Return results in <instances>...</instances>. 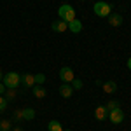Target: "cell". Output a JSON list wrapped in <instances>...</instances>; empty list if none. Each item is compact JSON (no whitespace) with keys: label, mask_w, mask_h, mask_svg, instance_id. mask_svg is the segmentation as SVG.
Here are the masks:
<instances>
[{"label":"cell","mask_w":131,"mask_h":131,"mask_svg":"<svg viewBox=\"0 0 131 131\" xmlns=\"http://www.w3.org/2000/svg\"><path fill=\"white\" fill-rule=\"evenodd\" d=\"M21 84H23L25 88H33V86H35V75H31V73L21 75Z\"/></svg>","instance_id":"8992f818"},{"label":"cell","mask_w":131,"mask_h":131,"mask_svg":"<svg viewBox=\"0 0 131 131\" xmlns=\"http://www.w3.org/2000/svg\"><path fill=\"white\" fill-rule=\"evenodd\" d=\"M23 119H25V121L35 119V110H33V108H23Z\"/></svg>","instance_id":"5bb4252c"},{"label":"cell","mask_w":131,"mask_h":131,"mask_svg":"<svg viewBox=\"0 0 131 131\" xmlns=\"http://www.w3.org/2000/svg\"><path fill=\"white\" fill-rule=\"evenodd\" d=\"M105 108L108 112H112V110H115V108H119V103H117V101H108V103L105 105Z\"/></svg>","instance_id":"d6986e66"},{"label":"cell","mask_w":131,"mask_h":131,"mask_svg":"<svg viewBox=\"0 0 131 131\" xmlns=\"http://www.w3.org/2000/svg\"><path fill=\"white\" fill-rule=\"evenodd\" d=\"M31 89H33V96H35V98H39V100L46 98V94H47V93H46V89H44L42 86H33Z\"/></svg>","instance_id":"4fadbf2b"},{"label":"cell","mask_w":131,"mask_h":131,"mask_svg":"<svg viewBox=\"0 0 131 131\" xmlns=\"http://www.w3.org/2000/svg\"><path fill=\"white\" fill-rule=\"evenodd\" d=\"M4 93H5V86L0 82V96H4Z\"/></svg>","instance_id":"603a6c76"},{"label":"cell","mask_w":131,"mask_h":131,"mask_svg":"<svg viewBox=\"0 0 131 131\" xmlns=\"http://www.w3.org/2000/svg\"><path fill=\"white\" fill-rule=\"evenodd\" d=\"M93 10H94V14L100 16V18H108L112 14V5L108 2H96L94 7H93Z\"/></svg>","instance_id":"3957f363"},{"label":"cell","mask_w":131,"mask_h":131,"mask_svg":"<svg viewBox=\"0 0 131 131\" xmlns=\"http://www.w3.org/2000/svg\"><path fill=\"white\" fill-rule=\"evenodd\" d=\"M12 131H23V128H14Z\"/></svg>","instance_id":"484cf974"},{"label":"cell","mask_w":131,"mask_h":131,"mask_svg":"<svg viewBox=\"0 0 131 131\" xmlns=\"http://www.w3.org/2000/svg\"><path fill=\"white\" fill-rule=\"evenodd\" d=\"M60 94L63 98H72V94H73V88H72L70 84H61L60 86Z\"/></svg>","instance_id":"ba28073f"},{"label":"cell","mask_w":131,"mask_h":131,"mask_svg":"<svg viewBox=\"0 0 131 131\" xmlns=\"http://www.w3.org/2000/svg\"><path fill=\"white\" fill-rule=\"evenodd\" d=\"M60 79L65 84H72V81L75 79V73L70 67H63V68H60Z\"/></svg>","instance_id":"277c9868"},{"label":"cell","mask_w":131,"mask_h":131,"mask_svg":"<svg viewBox=\"0 0 131 131\" xmlns=\"http://www.w3.org/2000/svg\"><path fill=\"white\" fill-rule=\"evenodd\" d=\"M4 79V72H2V68H0V81Z\"/></svg>","instance_id":"d4e9b609"},{"label":"cell","mask_w":131,"mask_h":131,"mask_svg":"<svg viewBox=\"0 0 131 131\" xmlns=\"http://www.w3.org/2000/svg\"><path fill=\"white\" fill-rule=\"evenodd\" d=\"M63 131H70V129H63Z\"/></svg>","instance_id":"4316f807"},{"label":"cell","mask_w":131,"mask_h":131,"mask_svg":"<svg viewBox=\"0 0 131 131\" xmlns=\"http://www.w3.org/2000/svg\"><path fill=\"white\" fill-rule=\"evenodd\" d=\"M108 119H110L114 124H121V122L124 121V112H122L121 108H115V110L108 112Z\"/></svg>","instance_id":"5b68a950"},{"label":"cell","mask_w":131,"mask_h":131,"mask_svg":"<svg viewBox=\"0 0 131 131\" xmlns=\"http://www.w3.org/2000/svg\"><path fill=\"white\" fill-rule=\"evenodd\" d=\"M58 16H60L61 21H65L68 25V23H72V21L75 19V9L72 5H68V4H63V5H60V9H58Z\"/></svg>","instance_id":"7a4b0ae2"},{"label":"cell","mask_w":131,"mask_h":131,"mask_svg":"<svg viewBox=\"0 0 131 131\" xmlns=\"http://www.w3.org/2000/svg\"><path fill=\"white\" fill-rule=\"evenodd\" d=\"M68 30H70L72 33H79V31L82 30V23L79 19H73L72 23H68Z\"/></svg>","instance_id":"7c38bea8"},{"label":"cell","mask_w":131,"mask_h":131,"mask_svg":"<svg viewBox=\"0 0 131 131\" xmlns=\"http://www.w3.org/2000/svg\"><path fill=\"white\" fill-rule=\"evenodd\" d=\"M10 126H12V122L7 121V119L0 121V131H10Z\"/></svg>","instance_id":"2e32d148"},{"label":"cell","mask_w":131,"mask_h":131,"mask_svg":"<svg viewBox=\"0 0 131 131\" xmlns=\"http://www.w3.org/2000/svg\"><path fill=\"white\" fill-rule=\"evenodd\" d=\"M70 86L73 88V89H82V81H81V79H73Z\"/></svg>","instance_id":"ffe728a7"},{"label":"cell","mask_w":131,"mask_h":131,"mask_svg":"<svg viewBox=\"0 0 131 131\" xmlns=\"http://www.w3.org/2000/svg\"><path fill=\"white\" fill-rule=\"evenodd\" d=\"M108 23H110V26L117 28V26L122 25V16L121 14H110V16H108Z\"/></svg>","instance_id":"8fae6325"},{"label":"cell","mask_w":131,"mask_h":131,"mask_svg":"<svg viewBox=\"0 0 131 131\" xmlns=\"http://www.w3.org/2000/svg\"><path fill=\"white\" fill-rule=\"evenodd\" d=\"M94 117H96V121H105V119L108 117V110H107L105 107H96Z\"/></svg>","instance_id":"9c48e42d"},{"label":"cell","mask_w":131,"mask_h":131,"mask_svg":"<svg viewBox=\"0 0 131 131\" xmlns=\"http://www.w3.org/2000/svg\"><path fill=\"white\" fill-rule=\"evenodd\" d=\"M101 88H103V91H105L107 94H112V93L117 91V84H115L114 81H107V82L101 84Z\"/></svg>","instance_id":"30bf717a"},{"label":"cell","mask_w":131,"mask_h":131,"mask_svg":"<svg viewBox=\"0 0 131 131\" xmlns=\"http://www.w3.org/2000/svg\"><path fill=\"white\" fill-rule=\"evenodd\" d=\"M2 84L5 86V89H16L21 84V75L18 72H7V73H4Z\"/></svg>","instance_id":"6da1fadb"},{"label":"cell","mask_w":131,"mask_h":131,"mask_svg":"<svg viewBox=\"0 0 131 131\" xmlns=\"http://www.w3.org/2000/svg\"><path fill=\"white\" fill-rule=\"evenodd\" d=\"M44 82H46V75L44 73H37L35 75V86H42Z\"/></svg>","instance_id":"ac0fdd59"},{"label":"cell","mask_w":131,"mask_h":131,"mask_svg":"<svg viewBox=\"0 0 131 131\" xmlns=\"http://www.w3.org/2000/svg\"><path fill=\"white\" fill-rule=\"evenodd\" d=\"M126 65H128V70H131V58L128 60V63H126Z\"/></svg>","instance_id":"cb8c5ba5"},{"label":"cell","mask_w":131,"mask_h":131,"mask_svg":"<svg viewBox=\"0 0 131 131\" xmlns=\"http://www.w3.org/2000/svg\"><path fill=\"white\" fill-rule=\"evenodd\" d=\"M47 129L49 131H63V126H61L58 121H51L49 124H47Z\"/></svg>","instance_id":"9a60e30c"},{"label":"cell","mask_w":131,"mask_h":131,"mask_svg":"<svg viewBox=\"0 0 131 131\" xmlns=\"http://www.w3.org/2000/svg\"><path fill=\"white\" fill-rule=\"evenodd\" d=\"M4 98H5L7 101L14 100V98H16V89H5V93H4Z\"/></svg>","instance_id":"e0dca14e"},{"label":"cell","mask_w":131,"mask_h":131,"mask_svg":"<svg viewBox=\"0 0 131 131\" xmlns=\"http://www.w3.org/2000/svg\"><path fill=\"white\" fill-rule=\"evenodd\" d=\"M14 121H23V110H14Z\"/></svg>","instance_id":"7402d4cb"},{"label":"cell","mask_w":131,"mask_h":131,"mask_svg":"<svg viewBox=\"0 0 131 131\" xmlns=\"http://www.w3.org/2000/svg\"><path fill=\"white\" fill-rule=\"evenodd\" d=\"M5 108H7V100L4 96H0V112H4Z\"/></svg>","instance_id":"44dd1931"},{"label":"cell","mask_w":131,"mask_h":131,"mask_svg":"<svg viewBox=\"0 0 131 131\" xmlns=\"http://www.w3.org/2000/svg\"><path fill=\"white\" fill-rule=\"evenodd\" d=\"M51 28H52L54 31H58V33H63V31H67V30H68V25H67L65 21L58 19V21H54V23L51 25Z\"/></svg>","instance_id":"52a82bcc"}]
</instances>
